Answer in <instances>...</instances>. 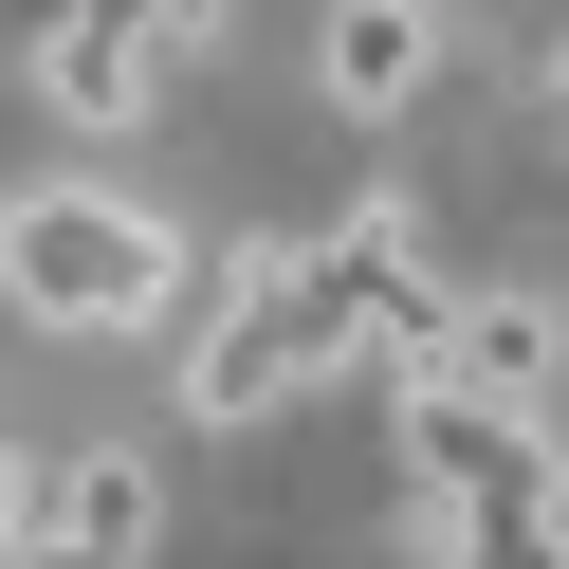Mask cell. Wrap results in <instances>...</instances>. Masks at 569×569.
<instances>
[{
    "label": "cell",
    "instance_id": "6",
    "mask_svg": "<svg viewBox=\"0 0 569 569\" xmlns=\"http://www.w3.org/2000/svg\"><path fill=\"white\" fill-rule=\"evenodd\" d=\"M38 532H56V459H19V441H0V569L38 551Z\"/></svg>",
    "mask_w": 569,
    "mask_h": 569
},
{
    "label": "cell",
    "instance_id": "2",
    "mask_svg": "<svg viewBox=\"0 0 569 569\" xmlns=\"http://www.w3.org/2000/svg\"><path fill=\"white\" fill-rule=\"evenodd\" d=\"M405 386H459V405H496V422H551L569 405V331H551V295H441V349H422Z\"/></svg>",
    "mask_w": 569,
    "mask_h": 569
},
{
    "label": "cell",
    "instance_id": "4",
    "mask_svg": "<svg viewBox=\"0 0 569 569\" xmlns=\"http://www.w3.org/2000/svg\"><path fill=\"white\" fill-rule=\"evenodd\" d=\"M148 74H166V38H129L111 0H74V19L38 38V92H56L74 129H129V111H148Z\"/></svg>",
    "mask_w": 569,
    "mask_h": 569
},
{
    "label": "cell",
    "instance_id": "5",
    "mask_svg": "<svg viewBox=\"0 0 569 569\" xmlns=\"http://www.w3.org/2000/svg\"><path fill=\"white\" fill-rule=\"evenodd\" d=\"M148 532H166V478H148V459H56V532H38V551L148 569Z\"/></svg>",
    "mask_w": 569,
    "mask_h": 569
},
{
    "label": "cell",
    "instance_id": "3",
    "mask_svg": "<svg viewBox=\"0 0 569 569\" xmlns=\"http://www.w3.org/2000/svg\"><path fill=\"white\" fill-rule=\"evenodd\" d=\"M422 74H441V19H422V0H331V38H312V92H331L349 129H386Z\"/></svg>",
    "mask_w": 569,
    "mask_h": 569
},
{
    "label": "cell",
    "instance_id": "7",
    "mask_svg": "<svg viewBox=\"0 0 569 569\" xmlns=\"http://www.w3.org/2000/svg\"><path fill=\"white\" fill-rule=\"evenodd\" d=\"M202 19H239V0H202Z\"/></svg>",
    "mask_w": 569,
    "mask_h": 569
},
{
    "label": "cell",
    "instance_id": "1",
    "mask_svg": "<svg viewBox=\"0 0 569 569\" xmlns=\"http://www.w3.org/2000/svg\"><path fill=\"white\" fill-rule=\"evenodd\" d=\"M0 295L56 312V331H166V312H202V258L111 184H19L0 202Z\"/></svg>",
    "mask_w": 569,
    "mask_h": 569
}]
</instances>
